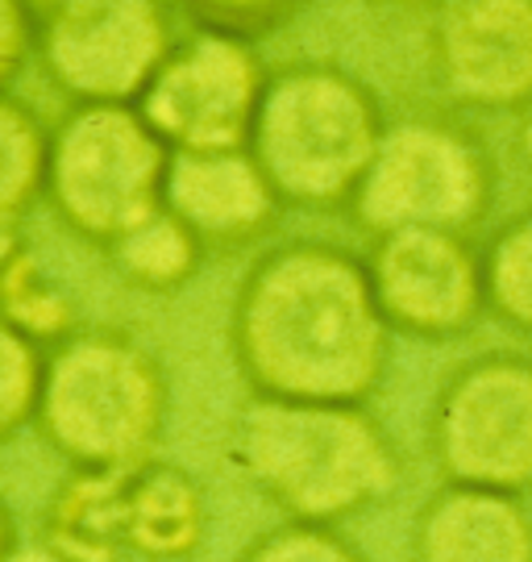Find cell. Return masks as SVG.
<instances>
[{
    "instance_id": "obj_21",
    "label": "cell",
    "mask_w": 532,
    "mask_h": 562,
    "mask_svg": "<svg viewBox=\"0 0 532 562\" xmlns=\"http://www.w3.org/2000/svg\"><path fill=\"white\" fill-rule=\"evenodd\" d=\"M234 562H371V559L337 525L283 521L275 529H262L254 542L241 546V554Z\"/></svg>"
},
{
    "instance_id": "obj_23",
    "label": "cell",
    "mask_w": 532,
    "mask_h": 562,
    "mask_svg": "<svg viewBox=\"0 0 532 562\" xmlns=\"http://www.w3.org/2000/svg\"><path fill=\"white\" fill-rule=\"evenodd\" d=\"M34 13H38V9H34L30 0H4V83L18 80L25 55L38 50L42 30L38 25L25 30V21H34Z\"/></svg>"
},
{
    "instance_id": "obj_19",
    "label": "cell",
    "mask_w": 532,
    "mask_h": 562,
    "mask_svg": "<svg viewBox=\"0 0 532 562\" xmlns=\"http://www.w3.org/2000/svg\"><path fill=\"white\" fill-rule=\"evenodd\" d=\"M483 283L495 322L532 338V209L495 229L483 250Z\"/></svg>"
},
{
    "instance_id": "obj_1",
    "label": "cell",
    "mask_w": 532,
    "mask_h": 562,
    "mask_svg": "<svg viewBox=\"0 0 532 562\" xmlns=\"http://www.w3.org/2000/svg\"><path fill=\"white\" fill-rule=\"evenodd\" d=\"M392 338L371 267L333 241H279L237 283L229 350L250 396L366 404L387 367Z\"/></svg>"
},
{
    "instance_id": "obj_14",
    "label": "cell",
    "mask_w": 532,
    "mask_h": 562,
    "mask_svg": "<svg viewBox=\"0 0 532 562\" xmlns=\"http://www.w3.org/2000/svg\"><path fill=\"white\" fill-rule=\"evenodd\" d=\"M129 471L67 467V475L46 496L38 542L63 562H134L125 508Z\"/></svg>"
},
{
    "instance_id": "obj_18",
    "label": "cell",
    "mask_w": 532,
    "mask_h": 562,
    "mask_svg": "<svg viewBox=\"0 0 532 562\" xmlns=\"http://www.w3.org/2000/svg\"><path fill=\"white\" fill-rule=\"evenodd\" d=\"M0 142H4V176H0V213L4 229H18V222L46 196L50 176V134L42 121L9 92L0 109Z\"/></svg>"
},
{
    "instance_id": "obj_15",
    "label": "cell",
    "mask_w": 532,
    "mask_h": 562,
    "mask_svg": "<svg viewBox=\"0 0 532 562\" xmlns=\"http://www.w3.org/2000/svg\"><path fill=\"white\" fill-rule=\"evenodd\" d=\"M125 508L138 562H192L208 542V492L179 462L150 459L134 467Z\"/></svg>"
},
{
    "instance_id": "obj_8",
    "label": "cell",
    "mask_w": 532,
    "mask_h": 562,
    "mask_svg": "<svg viewBox=\"0 0 532 562\" xmlns=\"http://www.w3.org/2000/svg\"><path fill=\"white\" fill-rule=\"evenodd\" d=\"M171 50L158 0H67L38 38L46 76L76 104H138Z\"/></svg>"
},
{
    "instance_id": "obj_25",
    "label": "cell",
    "mask_w": 532,
    "mask_h": 562,
    "mask_svg": "<svg viewBox=\"0 0 532 562\" xmlns=\"http://www.w3.org/2000/svg\"><path fill=\"white\" fill-rule=\"evenodd\" d=\"M30 4H34V9H42V4H46V9H59V4H67V0H30Z\"/></svg>"
},
{
    "instance_id": "obj_4",
    "label": "cell",
    "mask_w": 532,
    "mask_h": 562,
    "mask_svg": "<svg viewBox=\"0 0 532 562\" xmlns=\"http://www.w3.org/2000/svg\"><path fill=\"white\" fill-rule=\"evenodd\" d=\"M167 422V371L134 334L97 325L46 350V387L34 425L67 467H142L158 459Z\"/></svg>"
},
{
    "instance_id": "obj_12",
    "label": "cell",
    "mask_w": 532,
    "mask_h": 562,
    "mask_svg": "<svg viewBox=\"0 0 532 562\" xmlns=\"http://www.w3.org/2000/svg\"><path fill=\"white\" fill-rule=\"evenodd\" d=\"M167 209L204 250H237L267 238L283 201L267 183L250 146L241 150H176L167 176Z\"/></svg>"
},
{
    "instance_id": "obj_5",
    "label": "cell",
    "mask_w": 532,
    "mask_h": 562,
    "mask_svg": "<svg viewBox=\"0 0 532 562\" xmlns=\"http://www.w3.org/2000/svg\"><path fill=\"white\" fill-rule=\"evenodd\" d=\"M171 146L138 104H76L50 134L46 201L104 255L167 209Z\"/></svg>"
},
{
    "instance_id": "obj_2",
    "label": "cell",
    "mask_w": 532,
    "mask_h": 562,
    "mask_svg": "<svg viewBox=\"0 0 532 562\" xmlns=\"http://www.w3.org/2000/svg\"><path fill=\"white\" fill-rule=\"evenodd\" d=\"M225 454L287 521L337 525L404 483V454L366 404L250 396L229 422Z\"/></svg>"
},
{
    "instance_id": "obj_10",
    "label": "cell",
    "mask_w": 532,
    "mask_h": 562,
    "mask_svg": "<svg viewBox=\"0 0 532 562\" xmlns=\"http://www.w3.org/2000/svg\"><path fill=\"white\" fill-rule=\"evenodd\" d=\"M366 267L395 334L445 341L474 329L487 313L483 255L466 234L392 229L371 238Z\"/></svg>"
},
{
    "instance_id": "obj_22",
    "label": "cell",
    "mask_w": 532,
    "mask_h": 562,
    "mask_svg": "<svg viewBox=\"0 0 532 562\" xmlns=\"http://www.w3.org/2000/svg\"><path fill=\"white\" fill-rule=\"evenodd\" d=\"M183 4L204 30L250 42L254 34L275 30L283 18H292L299 0H183Z\"/></svg>"
},
{
    "instance_id": "obj_7",
    "label": "cell",
    "mask_w": 532,
    "mask_h": 562,
    "mask_svg": "<svg viewBox=\"0 0 532 562\" xmlns=\"http://www.w3.org/2000/svg\"><path fill=\"white\" fill-rule=\"evenodd\" d=\"M441 483L524 496L532 487V359L487 350L441 380L425 425Z\"/></svg>"
},
{
    "instance_id": "obj_9",
    "label": "cell",
    "mask_w": 532,
    "mask_h": 562,
    "mask_svg": "<svg viewBox=\"0 0 532 562\" xmlns=\"http://www.w3.org/2000/svg\"><path fill=\"white\" fill-rule=\"evenodd\" d=\"M267 71L254 46L204 30L179 42L142 92V117L171 150H241L250 146Z\"/></svg>"
},
{
    "instance_id": "obj_17",
    "label": "cell",
    "mask_w": 532,
    "mask_h": 562,
    "mask_svg": "<svg viewBox=\"0 0 532 562\" xmlns=\"http://www.w3.org/2000/svg\"><path fill=\"white\" fill-rule=\"evenodd\" d=\"M4 325L21 329L25 338L42 346H59L63 338L76 334V308L55 283L42 276L34 255L18 246V229H4Z\"/></svg>"
},
{
    "instance_id": "obj_11",
    "label": "cell",
    "mask_w": 532,
    "mask_h": 562,
    "mask_svg": "<svg viewBox=\"0 0 532 562\" xmlns=\"http://www.w3.org/2000/svg\"><path fill=\"white\" fill-rule=\"evenodd\" d=\"M437 88L474 113L532 109V0H437L429 18Z\"/></svg>"
},
{
    "instance_id": "obj_16",
    "label": "cell",
    "mask_w": 532,
    "mask_h": 562,
    "mask_svg": "<svg viewBox=\"0 0 532 562\" xmlns=\"http://www.w3.org/2000/svg\"><path fill=\"white\" fill-rule=\"evenodd\" d=\"M200 238L179 222L171 209L155 213L146 225H138L125 241L109 250V259L117 262L125 283H134L142 292H176L192 280L204 262Z\"/></svg>"
},
{
    "instance_id": "obj_13",
    "label": "cell",
    "mask_w": 532,
    "mask_h": 562,
    "mask_svg": "<svg viewBox=\"0 0 532 562\" xmlns=\"http://www.w3.org/2000/svg\"><path fill=\"white\" fill-rule=\"evenodd\" d=\"M412 562H532V513L512 492L441 483L412 517Z\"/></svg>"
},
{
    "instance_id": "obj_6",
    "label": "cell",
    "mask_w": 532,
    "mask_h": 562,
    "mask_svg": "<svg viewBox=\"0 0 532 562\" xmlns=\"http://www.w3.org/2000/svg\"><path fill=\"white\" fill-rule=\"evenodd\" d=\"M491 204L495 159L471 125L408 117L387 130L350 213L371 238L392 229H445L471 238Z\"/></svg>"
},
{
    "instance_id": "obj_20",
    "label": "cell",
    "mask_w": 532,
    "mask_h": 562,
    "mask_svg": "<svg viewBox=\"0 0 532 562\" xmlns=\"http://www.w3.org/2000/svg\"><path fill=\"white\" fill-rule=\"evenodd\" d=\"M0 359H4L0 434L13 442L25 425L38 422L42 387H46V346L34 338H25L13 325H4V334H0Z\"/></svg>"
},
{
    "instance_id": "obj_24",
    "label": "cell",
    "mask_w": 532,
    "mask_h": 562,
    "mask_svg": "<svg viewBox=\"0 0 532 562\" xmlns=\"http://www.w3.org/2000/svg\"><path fill=\"white\" fill-rule=\"evenodd\" d=\"M4 562H63L55 559L46 546L34 538V542H21L18 533V521H13V513H9V538H4Z\"/></svg>"
},
{
    "instance_id": "obj_26",
    "label": "cell",
    "mask_w": 532,
    "mask_h": 562,
    "mask_svg": "<svg viewBox=\"0 0 532 562\" xmlns=\"http://www.w3.org/2000/svg\"><path fill=\"white\" fill-rule=\"evenodd\" d=\"M399 4H437V0H399Z\"/></svg>"
},
{
    "instance_id": "obj_3",
    "label": "cell",
    "mask_w": 532,
    "mask_h": 562,
    "mask_svg": "<svg viewBox=\"0 0 532 562\" xmlns=\"http://www.w3.org/2000/svg\"><path fill=\"white\" fill-rule=\"evenodd\" d=\"M387 113L366 83L333 63L267 71L250 155L283 209H350L387 138Z\"/></svg>"
}]
</instances>
